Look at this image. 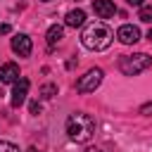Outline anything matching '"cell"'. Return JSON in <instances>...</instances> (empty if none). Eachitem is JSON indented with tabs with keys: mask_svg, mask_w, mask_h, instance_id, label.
<instances>
[{
	"mask_svg": "<svg viewBox=\"0 0 152 152\" xmlns=\"http://www.w3.org/2000/svg\"><path fill=\"white\" fill-rule=\"evenodd\" d=\"M112 38H114V33L109 31V26L107 24H102V21H93V24H88L86 28H83V33H81V43L88 48V50H107L109 45H112Z\"/></svg>",
	"mask_w": 152,
	"mask_h": 152,
	"instance_id": "6da1fadb",
	"label": "cell"
},
{
	"mask_svg": "<svg viewBox=\"0 0 152 152\" xmlns=\"http://www.w3.org/2000/svg\"><path fill=\"white\" fill-rule=\"evenodd\" d=\"M95 133V121L90 114H83V112H76L66 119V135L74 140V142H88Z\"/></svg>",
	"mask_w": 152,
	"mask_h": 152,
	"instance_id": "7a4b0ae2",
	"label": "cell"
},
{
	"mask_svg": "<svg viewBox=\"0 0 152 152\" xmlns=\"http://www.w3.org/2000/svg\"><path fill=\"white\" fill-rule=\"evenodd\" d=\"M150 64H152V57H150V55H145V52L126 55V57H121V59H119V69H121V74H126V76L142 74L145 69H150Z\"/></svg>",
	"mask_w": 152,
	"mask_h": 152,
	"instance_id": "3957f363",
	"label": "cell"
},
{
	"mask_svg": "<svg viewBox=\"0 0 152 152\" xmlns=\"http://www.w3.org/2000/svg\"><path fill=\"white\" fill-rule=\"evenodd\" d=\"M102 76H104V71L102 69H90V71H86L78 81H76V90L78 93H93L100 83H102Z\"/></svg>",
	"mask_w": 152,
	"mask_h": 152,
	"instance_id": "277c9868",
	"label": "cell"
},
{
	"mask_svg": "<svg viewBox=\"0 0 152 152\" xmlns=\"http://www.w3.org/2000/svg\"><path fill=\"white\" fill-rule=\"evenodd\" d=\"M28 88H31V83H28V78L26 76H21L17 83H14V88H12V107H21L24 104V100H26V95H28Z\"/></svg>",
	"mask_w": 152,
	"mask_h": 152,
	"instance_id": "5b68a950",
	"label": "cell"
},
{
	"mask_svg": "<svg viewBox=\"0 0 152 152\" xmlns=\"http://www.w3.org/2000/svg\"><path fill=\"white\" fill-rule=\"evenodd\" d=\"M116 38H119L124 45H133V43H138V40H140V28H138V26H133V24H124V26H119Z\"/></svg>",
	"mask_w": 152,
	"mask_h": 152,
	"instance_id": "8992f818",
	"label": "cell"
},
{
	"mask_svg": "<svg viewBox=\"0 0 152 152\" xmlns=\"http://www.w3.org/2000/svg\"><path fill=\"white\" fill-rule=\"evenodd\" d=\"M12 50H14V55H19V57H28L31 50H33V43H31V38H28L26 33H17V36L12 38Z\"/></svg>",
	"mask_w": 152,
	"mask_h": 152,
	"instance_id": "52a82bcc",
	"label": "cell"
},
{
	"mask_svg": "<svg viewBox=\"0 0 152 152\" xmlns=\"http://www.w3.org/2000/svg\"><path fill=\"white\" fill-rule=\"evenodd\" d=\"M93 12L100 19H109L116 14V5H114V0H93Z\"/></svg>",
	"mask_w": 152,
	"mask_h": 152,
	"instance_id": "ba28073f",
	"label": "cell"
},
{
	"mask_svg": "<svg viewBox=\"0 0 152 152\" xmlns=\"http://www.w3.org/2000/svg\"><path fill=\"white\" fill-rule=\"evenodd\" d=\"M21 76H19V66L14 62H7L0 66V83H17Z\"/></svg>",
	"mask_w": 152,
	"mask_h": 152,
	"instance_id": "9c48e42d",
	"label": "cell"
},
{
	"mask_svg": "<svg viewBox=\"0 0 152 152\" xmlns=\"http://www.w3.org/2000/svg\"><path fill=\"white\" fill-rule=\"evenodd\" d=\"M83 21H86V12L83 10H71V12H66V17H64V24L66 26H83Z\"/></svg>",
	"mask_w": 152,
	"mask_h": 152,
	"instance_id": "30bf717a",
	"label": "cell"
},
{
	"mask_svg": "<svg viewBox=\"0 0 152 152\" xmlns=\"http://www.w3.org/2000/svg\"><path fill=\"white\" fill-rule=\"evenodd\" d=\"M45 38H48V48H55L59 40H62V26H57V24H52L50 28H48V33H45Z\"/></svg>",
	"mask_w": 152,
	"mask_h": 152,
	"instance_id": "8fae6325",
	"label": "cell"
},
{
	"mask_svg": "<svg viewBox=\"0 0 152 152\" xmlns=\"http://www.w3.org/2000/svg\"><path fill=\"white\" fill-rule=\"evenodd\" d=\"M55 95H57V86H55V83H45V86H40V97L50 100V97H55Z\"/></svg>",
	"mask_w": 152,
	"mask_h": 152,
	"instance_id": "7c38bea8",
	"label": "cell"
},
{
	"mask_svg": "<svg viewBox=\"0 0 152 152\" xmlns=\"http://www.w3.org/2000/svg\"><path fill=\"white\" fill-rule=\"evenodd\" d=\"M138 19L145 21V24H150V21H152V5H142L140 12H138Z\"/></svg>",
	"mask_w": 152,
	"mask_h": 152,
	"instance_id": "4fadbf2b",
	"label": "cell"
},
{
	"mask_svg": "<svg viewBox=\"0 0 152 152\" xmlns=\"http://www.w3.org/2000/svg\"><path fill=\"white\" fill-rule=\"evenodd\" d=\"M0 152H19V147L7 142V140H0Z\"/></svg>",
	"mask_w": 152,
	"mask_h": 152,
	"instance_id": "5bb4252c",
	"label": "cell"
},
{
	"mask_svg": "<svg viewBox=\"0 0 152 152\" xmlns=\"http://www.w3.org/2000/svg\"><path fill=\"white\" fill-rule=\"evenodd\" d=\"M140 114H152V102L142 104V107H140Z\"/></svg>",
	"mask_w": 152,
	"mask_h": 152,
	"instance_id": "9a60e30c",
	"label": "cell"
},
{
	"mask_svg": "<svg viewBox=\"0 0 152 152\" xmlns=\"http://www.w3.org/2000/svg\"><path fill=\"white\" fill-rule=\"evenodd\" d=\"M10 31H12L10 24H0V36H5V33H10Z\"/></svg>",
	"mask_w": 152,
	"mask_h": 152,
	"instance_id": "2e32d148",
	"label": "cell"
},
{
	"mask_svg": "<svg viewBox=\"0 0 152 152\" xmlns=\"http://www.w3.org/2000/svg\"><path fill=\"white\" fill-rule=\"evenodd\" d=\"M40 112V104L38 102H31V114H38Z\"/></svg>",
	"mask_w": 152,
	"mask_h": 152,
	"instance_id": "e0dca14e",
	"label": "cell"
},
{
	"mask_svg": "<svg viewBox=\"0 0 152 152\" xmlns=\"http://www.w3.org/2000/svg\"><path fill=\"white\" fill-rule=\"evenodd\" d=\"M126 2H128V5H133V7H142V2H145V0H126Z\"/></svg>",
	"mask_w": 152,
	"mask_h": 152,
	"instance_id": "ac0fdd59",
	"label": "cell"
},
{
	"mask_svg": "<svg viewBox=\"0 0 152 152\" xmlns=\"http://www.w3.org/2000/svg\"><path fill=\"white\" fill-rule=\"evenodd\" d=\"M86 152H102V150H97V147H90V150H86Z\"/></svg>",
	"mask_w": 152,
	"mask_h": 152,
	"instance_id": "d6986e66",
	"label": "cell"
},
{
	"mask_svg": "<svg viewBox=\"0 0 152 152\" xmlns=\"http://www.w3.org/2000/svg\"><path fill=\"white\" fill-rule=\"evenodd\" d=\"M147 38H150V40H152V28H150V31H147Z\"/></svg>",
	"mask_w": 152,
	"mask_h": 152,
	"instance_id": "ffe728a7",
	"label": "cell"
},
{
	"mask_svg": "<svg viewBox=\"0 0 152 152\" xmlns=\"http://www.w3.org/2000/svg\"><path fill=\"white\" fill-rule=\"evenodd\" d=\"M28 152H40V150H36V147H31V150H28Z\"/></svg>",
	"mask_w": 152,
	"mask_h": 152,
	"instance_id": "44dd1931",
	"label": "cell"
},
{
	"mask_svg": "<svg viewBox=\"0 0 152 152\" xmlns=\"http://www.w3.org/2000/svg\"><path fill=\"white\" fill-rule=\"evenodd\" d=\"M45 2H50V0H45Z\"/></svg>",
	"mask_w": 152,
	"mask_h": 152,
	"instance_id": "7402d4cb",
	"label": "cell"
}]
</instances>
